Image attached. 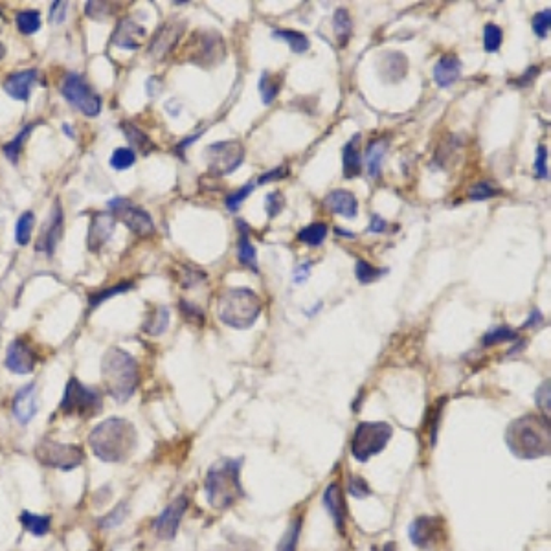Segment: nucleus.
<instances>
[{
	"label": "nucleus",
	"instance_id": "a878e982",
	"mask_svg": "<svg viewBox=\"0 0 551 551\" xmlns=\"http://www.w3.org/2000/svg\"><path fill=\"white\" fill-rule=\"evenodd\" d=\"M344 177L355 179L362 173V154H360V134H355L342 149Z\"/></svg>",
	"mask_w": 551,
	"mask_h": 551
},
{
	"label": "nucleus",
	"instance_id": "aec40b11",
	"mask_svg": "<svg viewBox=\"0 0 551 551\" xmlns=\"http://www.w3.org/2000/svg\"><path fill=\"white\" fill-rule=\"evenodd\" d=\"M11 410H13V416L20 425H28L35 418L39 406H37V390H35L34 383L26 384L15 393Z\"/></svg>",
	"mask_w": 551,
	"mask_h": 551
},
{
	"label": "nucleus",
	"instance_id": "f704fd0d",
	"mask_svg": "<svg viewBox=\"0 0 551 551\" xmlns=\"http://www.w3.org/2000/svg\"><path fill=\"white\" fill-rule=\"evenodd\" d=\"M274 39L285 41L294 54H303L309 50V39L296 30H276L272 31Z\"/></svg>",
	"mask_w": 551,
	"mask_h": 551
},
{
	"label": "nucleus",
	"instance_id": "4468645a",
	"mask_svg": "<svg viewBox=\"0 0 551 551\" xmlns=\"http://www.w3.org/2000/svg\"><path fill=\"white\" fill-rule=\"evenodd\" d=\"M4 362L10 372L17 373V375H26V373L34 372L35 364H37V353L34 351L28 340L17 338L8 346Z\"/></svg>",
	"mask_w": 551,
	"mask_h": 551
},
{
	"label": "nucleus",
	"instance_id": "7ed1b4c3",
	"mask_svg": "<svg viewBox=\"0 0 551 551\" xmlns=\"http://www.w3.org/2000/svg\"><path fill=\"white\" fill-rule=\"evenodd\" d=\"M103 386L116 402H125L133 397L140 383V367L136 358L125 349L110 348L101 360Z\"/></svg>",
	"mask_w": 551,
	"mask_h": 551
},
{
	"label": "nucleus",
	"instance_id": "a19ab883",
	"mask_svg": "<svg viewBox=\"0 0 551 551\" xmlns=\"http://www.w3.org/2000/svg\"><path fill=\"white\" fill-rule=\"evenodd\" d=\"M501 41H504V31H501L500 26L492 24V22L485 24V28H483V48H485V52L494 54L501 46Z\"/></svg>",
	"mask_w": 551,
	"mask_h": 551
},
{
	"label": "nucleus",
	"instance_id": "20e7f679",
	"mask_svg": "<svg viewBox=\"0 0 551 551\" xmlns=\"http://www.w3.org/2000/svg\"><path fill=\"white\" fill-rule=\"evenodd\" d=\"M241 465H243L241 457L239 460L224 457L210 467L204 480V491L210 506L215 509H228L239 498L244 497L241 485Z\"/></svg>",
	"mask_w": 551,
	"mask_h": 551
},
{
	"label": "nucleus",
	"instance_id": "79ce46f5",
	"mask_svg": "<svg viewBox=\"0 0 551 551\" xmlns=\"http://www.w3.org/2000/svg\"><path fill=\"white\" fill-rule=\"evenodd\" d=\"M384 272H386V270L373 267L372 263H366L362 259L357 261V267H355V276H357L360 284H373V281H377L379 278H383Z\"/></svg>",
	"mask_w": 551,
	"mask_h": 551
},
{
	"label": "nucleus",
	"instance_id": "de8ad7c7",
	"mask_svg": "<svg viewBox=\"0 0 551 551\" xmlns=\"http://www.w3.org/2000/svg\"><path fill=\"white\" fill-rule=\"evenodd\" d=\"M256 186H258L256 182H247L243 188L237 189L235 193L228 195V197H226V208H228L230 212H237V210L241 208V204L244 203V199L256 189Z\"/></svg>",
	"mask_w": 551,
	"mask_h": 551
},
{
	"label": "nucleus",
	"instance_id": "423d86ee",
	"mask_svg": "<svg viewBox=\"0 0 551 551\" xmlns=\"http://www.w3.org/2000/svg\"><path fill=\"white\" fill-rule=\"evenodd\" d=\"M103 406V397L100 390L85 386L80 379L72 377L65 388V395L61 399L59 410L68 418H92Z\"/></svg>",
	"mask_w": 551,
	"mask_h": 551
},
{
	"label": "nucleus",
	"instance_id": "bb28decb",
	"mask_svg": "<svg viewBox=\"0 0 551 551\" xmlns=\"http://www.w3.org/2000/svg\"><path fill=\"white\" fill-rule=\"evenodd\" d=\"M239 226V241H237V258L239 263L244 265L247 268H250L252 272H258V258H256V249L254 244L250 243V228L247 226L244 221L239 219L237 221Z\"/></svg>",
	"mask_w": 551,
	"mask_h": 551
},
{
	"label": "nucleus",
	"instance_id": "412c9836",
	"mask_svg": "<svg viewBox=\"0 0 551 551\" xmlns=\"http://www.w3.org/2000/svg\"><path fill=\"white\" fill-rule=\"evenodd\" d=\"M323 206L335 215L346 219H355L358 214L357 197L348 189H335L323 199Z\"/></svg>",
	"mask_w": 551,
	"mask_h": 551
},
{
	"label": "nucleus",
	"instance_id": "4c0bfd02",
	"mask_svg": "<svg viewBox=\"0 0 551 551\" xmlns=\"http://www.w3.org/2000/svg\"><path fill=\"white\" fill-rule=\"evenodd\" d=\"M34 224H35L34 212H24V214L20 215L19 221H17V226H15L17 244H20V247H26V244L30 243L31 232H34Z\"/></svg>",
	"mask_w": 551,
	"mask_h": 551
},
{
	"label": "nucleus",
	"instance_id": "ea45409f",
	"mask_svg": "<svg viewBox=\"0 0 551 551\" xmlns=\"http://www.w3.org/2000/svg\"><path fill=\"white\" fill-rule=\"evenodd\" d=\"M131 287H133V284H131V281H124V284H118V285H112V287L101 288V291H98V293H90L89 294V303H90V305H92V307H98L100 303L107 302V300L112 298V296H116V294H122V293H125V291H129Z\"/></svg>",
	"mask_w": 551,
	"mask_h": 551
},
{
	"label": "nucleus",
	"instance_id": "f3484780",
	"mask_svg": "<svg viewBox=\"0 0 551 551\" xmlns=\"http://www.w3.org/2000/svg\"><path fill=\"white\" fill-rule=\"evenodd\" d=\"M443 533V520L434 517H419L412 522L410 526V541L416 544L418 548H423V550H428L432 548L439 538H441Z\"/></svg>",
	"mask_w": 551,
	"mask_h": 551
},
{
	"label": "nucleus",
	"instance_id": "49530a36",
	"mask_svg": "<svg viewBox=\"0 0 551 551\" xmlns=\"http://www.w3.org/2000/svg\"><path fill=\"white\" fill-rule=\"evenodd\" d=\"M531 26H533V31H535L538 39H546L548 35H550V28H551V10L550 8H546L544 11H538V13L533 17Z\"/></svg>",
	"mask_w": 551,
	"mask_h": 551
},
{
	"label": "nucleus",
	"instance_id": "c03bdc74",
	"mask_svg": "<svg viewBox=\"0 0 551 551\" xmlns=\"http://www.w3.org/2000/svg\"><path fill=\"white\" fill-rule=\"evenodd\" d=\"M136 162V153L129 147H118L115 149L112 156H110V166L118 171H125Z\"/></svg>",
	"mask_w": 551,
	"mask_h": 551
},
{
	"label": "nucleus",
	"instance_id": "338daca9",
	"mask_svg": "<svg viewBox=\"0 0 551 551\" xmlns=\"http://www.w3.org/2000/svg\"><path fill=\"white\" fill-rule=\"evenodd\" d=\"M4 52H6L4 45H2V43H0V59H2V57H4Z\"/></svg>",
	"mask_w": 551,
	"mask_h": 551
},
{
	"label": "nucleus",
	"instance_id": "37998d69",
	"mask_svg": "<svg viewBox=\"0 0 551 551\" xmlns=\"http://www.w3.org/2000/svg\"><path fill=\"white\" fill-rule=\"evenodd\" d=\"M300 529H302V522H300V518H296V520L288 526L285 535L281 536V541H279L278 544V551H296L298 538H300Z\"/></svg>",
	"mask_w": 551,
	"mask_h": 551
},
{
	"label": "nucleus",
	"instance_id": "c756f323",
	"mask_svg": "<svg viewBox=\"0 0 551 551\" xmlns=\"http://www.w3.org/2000/svg\"><path fill=\"white\" fill-rule=\"evenodd\" d=\"M169 328V309L166 305H156L153 307L144 323V333L151 335V337H159V335L166 333Z\"/></svg>",
	"mask_w": 551,
	"mask_h": 551
},
{
	"label": "nucleus",
	"instance_id": "603ef678",
	"mask_svg": "<svg viewBox=\"0 0 551 551\" xmlns=\"http://www.w3.org/2000/svg\"><path fill=\"white\" fill-rule=\"evenodd\" d=\"M348 492H349V494H351V497H355V498H366V497H369V494H372V491H369V487H367V483L364 482V480L360 476H351V478H349Z\"/></svg>",
	"mask_w": 551,
	"mask_h": 551
},
{
	"label": "nucleus",
	"instance_id": "2eb2a0df",
	"mask_svg": "<svg viewBox=\"0 0 551 551\" xmlns=\"http://www.w3.org/2000/svg\"><path fill=\"white\" fill-rule=\"evenodd\" d=\"M184 30H186V22H184V20L171 19L168 20V22H164V24L159 28V31L154 34L153 41H151V55H154L156 59H164L166 55L173 50L175 45L179 43Z\"/></svg>",
	"mask_w": 551,
	"mask_h": 551
},
{
	"label": "nucleus",
	"instance_id": "dca6fc26",
	"mask_svg": "<svg viewBox=\"0 0 551 551\" xmlns=\"http://www.w3.org/2000/svg\"><path fill=\"white\" fill-rule=\"evenodd\" d=\"M61 232H63V206L59 200H55L52 206L50 217L41 230L39 241H37V252H45L46 256H54L55 247L59 243Z\"/></svg>",
	"mask_w": 551,
	"mask_h": 551
},
{
	"label": "nucleus",
	"instance_id": "680f3d73",
	"mask_svg": "<svg viewBox=\"0 0 551 551\" xmlns=\"http://www.w3.org/2000/svg\"><path fill=\"white\" fill-rule=\"evenodd\" d=\"M384 228H386V221H383L379 215H373L372 226H369V230H372L373 234H381V232H384Z\"/></svg>",
	"mask_w": 551,
	"mask_h": 551
},
{
	"label": "nucleus",
	"instance_id": "39448f33",
	"mask_svg": "<svg viewBox=\"0 0 551 551\" xmlns=\"http://www.w3.org/2000/svg\"><path fill=\"white\" fill-rule=\"evenodd\" d=\"M263 303L250 288H226L217 302V316L228 328L249 329L258 322Z\"/></svg>",
	"mask_w": 551,
	"mask_h": 551
},
{
	"label": "nucleus",
	"instance_id": "f03ea898",
	"mask_svg": "<svg viewBox=\"0 0 551 551\" xmlns=\"http://www.w3.org/2000/svg\"><path fill=\"white\" fill-rule=\"evenodd\" d=\"M506 443L509 450L520 460H536L550 454L551 430L548 418L524 416L507 427Z\"/></svg>",
	"mask_w": 551,
	"mask_h": 551
},
{
	"label": "nucleus",
	"instance_id": "393cba45",
	"mask_svg": "<svg viewBox=\"0 0 551 551\" xmlns=\"http://www.w3.org/2000/svg\"><path fill=\"white\" fill-rule=\"evenodd\" d=\"M408 72V57L401 52H388L381 57V75L388 83H397Z\"/></svg>",
	"mask_w": 551,
	"mask_h": 551
},
{
	"label": "nucleus",
	"instance_id": "2f4dec72",
	"mask_svg": "<svg viewBox=\"0 0 551 551\" xmlns=\"http://www.w3.org/2000/svg\"><path fill=\"white\" fill-rule=\"evenodd\" d=\"M353 31V20L349 11L346 8H338L335 11V35H337V43L338 46H346L348 45L349 37H351Z\"/></svg>",
	"mask_w": 551,
	"mask_h": 551
},
{
	"label": "nucleus",
	"instance_id": "e2e57ef3",
	"mask_svg": "<svg viewBox=\"0 0 551 551\" xmlns=\"http://www.w3.org/2000/svg\"><path fill=\"white\" fill-rule=\"evenodd\" d=\"M309 270H311V265H302V267L294 272V281L296 284H302V281H305V278H309Z\"/></svg>",
	"mask_w": 551,
	"mask_h": 551
},
{
	"label": "nucleus",
	"instance_id": "5fc2aeb1",
	"mask_svg": "<svg viewBox=\"0 0 551 551\" xmlns=\"http://www.w3.org/2000/svg\"><path fill=\"white\" fill-rule=\"evenodd\" d=\"M535 173L538 179H548V147L541 145L536 149V162H535Z\"/></svg>",
	"mask_w": 551,
	"mask_h": 551
},
{
	"label": "nucleus",
	"instance_id": "ddd939ff",
	"mask_svg": "<svg viewBox=\"0 0 551 551\" xmlns=\"http://www.w3.org/2000/svg\"><path fill=\"white\" fill-rule=\"evenodd\" d=\"M189 501L188 498L180 494V497L175 498L164 511L160 513L159 518L154 520V531L159 535V538H164V541H173L177 536V531H179L180 522H182L184 515L188 511Z\"/></svg>",
	"mask_w": 551,
	"mask_h": 551
},
{
	"label": "nucleus",
	"instance_id": "13d9d810",
	"mask_svg": "<svg viewBox=\"0 0 551 551\" xmlns=\"http://www.w3.org/2000/svg\"><path fill=\"white\" fill-rule=\"evenodd\" d=\"M66 2H54L50 8V20L54 22V24H61V22H65V17H66Z\"/></svg>",
	"mask_w": 551,
	"mask_h": 551
},
{
	"label": "nucleus",
	"instance_id": "8fccbe9b",
	"mask_svg": "<svg viewBox=\"0 0 551 551\" xmlns=\"http://www.w3.org/2000/svg\"><path fill=\"white\" fill-rule=\"evenodd\" d=\"M284 204H285L284 195L279 193V191H270V193L267 195V199H265V210H267L268 217L270 219L276 217V215L284 210Z\"/></svg>",
	"mask_w": 551,
	"mask_h": 551
},
{
	"label": "nucleus",
	"instance_id": "4d7b16f0",
	"mask_svg": "<svg viewBox=\"0 0 551 551\" xmlns=\"http://www.w3.org/2000/svg\"><path fill=\"white\" fill-rule=\"evenodd\" d=\"M535 399H536V404H538L542 410L550 412V379H546V383L536 390Z\"/></svg>",
	"mask_w": 551,
	"mask_h": 551
},
{
	"label": "nucleus",
	"instance_id": "bf43d9fd",
	"mask_svg": "<svg viewBox=\"0 0 551 551\" xmlns=\"http://www.w3.org/2000/svg\"><path fill=\"white\" fill-rule=\"evenodd\" d=\"M538 74H541V68H538V66H529V68H527L526 72L520 75V78L513 80V83L517 85V87H527V85L533 83V80H535Z\"/></svg>",
	"mask_w": 551,
	"mask_h": 551
},
{
	"label": "nucleus",
	"instance_id": "5701e85b",
	"mask_svg": "<svg viewBox=\"0 0 551 551\" xmlns=\"http://www.w3.org/2000/svg\"><path fill=\"white\" fill-rule=\"evenodd\" d=\"M463 65L460 57L456 55H443L441 59L437 61L434 66V80H436L437 87L441 89H448L450 85H454L456 81H460L462 78Z\"/></svg>",
	"mask_w": 551,
	"mask_h": 551
},
{
	"label": "nucleus",
	"instance_id": "cd10ccee",
	"mask_svg": "<svg viewBox=\"0 0 551 551\" xmlns=\"http://www.w3.org/2000/svg\"><path fill=\"white\" fill-rule=\"evenodd\" d=\"M119 127H122V133L125 134L127 142L133 145V151H140L142 154H149L156 149V145L153 144V140H151L144 131L140 129L138 125L124 122Z\"/></svg>",
	"mask_w": 551,
	"mask_h": 551
},
{
	"label": "nucleus",
	"instance_id": "c85d7f7f",
	"mask_svg": "<svg viewBox=\"0 0 551 551\" xmlns=\"http://www.w3.org/2000/svg\"><path fill=\"white\" fill-rule=\"evenodd\" d=\"M386 149L388 142H384V140H373L366 147L364 160H366L367 175H369L372 179H379V177H381V168H383V159L384 154H386Z\"/></svg>",
	"mask_w": 551,
	"mask_h": 551
},
{
	"label": "nucleus",
	"instance_id": "b1692460",
	"mask_svg": "<svg viewBox=\"0 0 551 551\" xmlns=\"http://www.w3.org/2000/svg\"><path fill=\"white\" fill-rule=\"evenodd\" d=\"M323 507L328 509V513L333 517L335 526L338 527V531L344 533V524H346V501H344L342 491L338 483H331L323 492Z\"/></svg>",
	"mask_w": 551,
	"mask_h": 551
},
{
	"label": "nucleus",
	"instance_id": "4be33fe9",
	"mask_svg": "<svg viewBox=\"0 0 551 551\" xmlns=\"http://www.w3.org/2000/svg\"><path fill=\"white\" fill-rule=\"evenodd\" d=\"M35 81H37V70H22V72H15V74L6 78L4 90L13 100L28 101L30 100L31 87H34Z\"/></svg>",
	"mask_w": 551,
	"mask_h": 551
},
{
	"label": "nucleus",
	"instance_id": "9b49d317",
	"mask_svg": "<svg viewBox=\"0 0 551 551\" xmlns=\"http://www.w3.org/2000/svg\"><path fill=\"white\" fill-rule=\"evenodd\" d=\"M109 210L112 212V217L118 219L119 223H124L131 232H134L140 237H149L154 234V223L145 210L131 203L125 197H115L109 200Z\"/></svg>",
	"mask_w": 551,
	"mask_h": 551
},
{
	"label": "nucleus",
	"instance_id": "052dcab7",
	"mask_svg": "<svg viewBox=\"0 0 551 551\" xmlns=\"http://www.w3.org/2000/svg\"><path fill=\"white\" fill-rule=\"evenodd\" d=\"M284 177H287V169L276 168V169H272V171H268L267 175H261L256 184H265V182H268V180H278V179H284Z\"/></svg>",
	"mask_w": 551,
	"mask_h": 551
},
{
	"label": "nucleus",
	"instance_id": "0eeeda50",
	"mask_svg": "<svg viewBox=\"0 0 551 551\" xmlns=\"http://www.w3.org/2000/svg\"><path fill=\"white\" fill-rule=\"evenodd\" d=\"M392 427L383 421L360 423L351 437V454L357 462L364 463L369 457L377 456L386 448L392 439Z\"/></svg>",
	"mask_w": 551,
	"mask_h": 551
},
{
	"label": "nucleus",
	"instance_id": "1a4fd4ad",
	"mask_svg": "<svg viewBox=\"0 0 551 551\" xmlns=\"http://www.w3.org/2000/svg\"><path fill=\"white\" fill-rule=\"evenodd\" d=\"M206 164L208 171L215 177H226L234 173L244 160V147L237 140H224L206 147Z\"/></svg>",
	"mask_w": 551,
	"mask_h": 551
},
{
	"label": "nucleus",
	"instance_id": "6ab92c4d",
	"mask_svg": "<svg viewBox=\"0 0 551 551\" xmlns=\"http://www.w3.org/2000/svg\"><path fill=\"white\" fill-rule=\"evenodd\" d=\"M115 226L116 219L112 217V214H101V212L92 214L87 232V249L90 252H98L109 241L110 235L115 234Z\"/></svg>",
	"mask_w": 551,
	"mask_h": 551
},
{
	"label": "nucleus",
	"instance_id": "72a5a7b5",
	"mask_svg": "<svg viewBox=\"0 0 551 551\" xmlns=\"http://www.w3.org/2000/svg\"><path fill=\"white\" fill-rule=\"evenodd\" d=\"M281 90V78L272 72H263L261 80H259V92H261V100L265 105H270L276 96Z\"/></svg>",
	"mask_w": 551,
	"mask_h": 551
},
{
	"label": "nucleus",
	"instance_id": "c9c22d12",
	"mask_svg": "<svg viewBox=\"0 0 551 551\" xmlns=\"http://www.w3.org/2000/svg\"><path fill=\"white\" fill-rule=\"evenodd\" d=\"M325 235H328V224L325 223H313L298 232L300 241L303 244H309V247H320Z\"/></svg>",
	"mask_w": 551,
	"mask_h": 551
},
{
	"label": "nucleus",
	"instance_id": "f8f14e48",
	"mask_svg": "<svg viewBox=\"0 0 551 551\" xmlns=\"http://www.w3.org/2000/svg\"><path fill=\"white\" fill-rule=\"evenodd\" d=\"M197 39L191 45L189 61H193L200 66H212L224 57V43L223 37L214 31H203V35H195Z\"/></svg>",
	"mask_w": 551,
	"mask_h": 551
},
{
	"label": "nucleus",
	"instance_id": "e433bc0d",
	"mask_svg": "<svg viewBox=\"0 0 551 551\" xmlns=\"http://www.w3.org/2000/svg\"><path fill=\"white\" fill-rule=\"evenodd\" d=\"M17 28L22 35H31L41 28V13L35 10H26L17 13Z\"/></svg>",
	"mask_w": 551,
	"mask_h": 551
},
{
	"label": "nucleus",
	"instance_id": "58836bf2",
	"mask_svg": "<svg viewBox=\"0 0 551 551\" xmlns=\"http://www.w3.org/2000/svg\"><path fill=\"white\" fill-rule=\"evenodd\" d=\"M517 337H518L517 331H513V329L507 328V325H501V328H494L483 335L482 346L483 348H491V346H494V344L509 342V340H515Z\"/></svg>",
	"mask_w": 551,
	"mask_h": 551
},
{
	"label": "nucleus",
	"instance_id": "a211bd4d",
	"mask_svg": "<svg viewBox=\"0 0 551 551\" xmlns=\"http://www.w3.org/2000/svg\"><path fill=\"white\" fill-rule=\"evenodd\" d=\"M147 41V31L133 19H122L112 34V45L124 50H140Z\"/></svg>",
	"mask_w": 551,
	"mask_h": 551
},
{
	"label": "nucleus",
	"instance_id": "9d476101",
	"mask_svg": "<svg viewBox=\"0 0 551 551\" xmlns=\"http://www.w3.org/2000/svg\"><path fill=\"white\" fill-rule=\"evenodd\" d=\"M61 94L65 96V100L70 105H74L80 112H83L85 116H90V118L100 115L101 107H103L101 96L96 94L81 75L72 74V72L66 74L63 83H61Z\"/></svg>",
	"mask_w": 551,
	"mask_h": 551
},
{
	"label": "nucleus",
	"instance_id": "864d4df0",
	"mask_svg": "<svg viewBox=\"0 0 551 551\" xmlns=\"http://www.w3.org/2000/svg\"><path fill=\"white\" fill-rule=\"evenodd\" d=\"M180 311H182L184 318L188 320V322H197V323H203L204 316H203V311H200L197 305H193L191 302H186V300H180Z\"/></svg>",
	"mask_w": 551,
	"mask_h": 551
},
{
	"label": "nucleus",
	"instance_id": "0e129e2a",
	"mask_svg": "<svg viewBox=\"0 0 551 551\" xmlns=\"http://www.w3.org/2000/svg\"><path fill=\"white\" fill-rule=\"evenodd\" d=\"M538 322H542V314L538 313V311H533L531 318L527 320L526 325H524V328H533V325H535V323H538Z\"/></svg>",
	"mask_w": 551,
	"mask_h": 551
},
{
	"label": "nucleus",
	"instance_id": "3c124183",
	"mask_svg": "<svg viewBox=\"0 0 551 551\" xmlns=\"http://www.w3.org/2000/svg\"><path fill=\"white\" fill-rule=\"evenodd\" d=\"M109 6L110 4H107V2H87V4H85V11H87V15H89L90 19L101 20L112 13V10H109Z\"/></svg>",
	"mask_w": 551,
	"mask_h": 551
},
{
	"label": "nucleus",
	"instance_id": "6e6552de",
	"mask_svg": "<svg viewBox=\"0 0 551 551\" xmlns=\"http://www.w3.org/2000/svg\"><path fill=\"white\" fill-rule=\"evenodd\" d=\"M35 460L45 467L57 469V471H74L85 462V452L78 445L59 443L54 439H41L35 447Z\"/></svg>",
	"mask_w": 551,
	"mask_h": 551
},
{
	"label": "nucleus",
	"instance_id": "473e14b6",
	"mask_svg": "<svg viewBox=\"0 0 551 551\" xmlns=\"http://www.w3.org/2000/svg\"><path fill=\"white\" fill-rule=\"evenodd\" d=\"M34 127H35V124H26L24 129L20 131L15 138L11 140V142H8V144L2 145V151H4L6 159L10 160L11 164H17V162H19V156H20V153H22V147H24L26 140L30 138V134H31V131H34Z\"/></svg>",
	"mask_w": 551,
	"mask_h": 551
},
{
	"label": "nucleus",
	"instance_id": "a18cd8bd",
	"mask_svg": "<svg viewBox=\"0 0 551 551\" xmlns=\"http://www.w3.org/2000/svg\"><path fill=\"white\" fill-rule=\"evenodd\" d=\"M127 515H129V507H127V504L124 501V504H119L118 507H115L109 515H105L103 518H100V527L101 529H112V527L124 524Z\"/></svg>",
	"mask_w": 551,
	"mask_h": 551
},
{
	"label": "nucleus",
	"instance_id": "6e6d98bb",
	"mask_svg": "<svg viewBox=\"0 0 551 551\" xmlns=\"http://www.w3.org/2000/svg\"><path fill=\"white\" fill-rule=\"evenodd\" d=\"M215 551H259L258 546L254 544L252 541H244V538H235L232 544H228V546H223L219 548V550Z\"/></svg>",
	"mask_w": 551,
	"mask_h": 551
},
{
	"label": "nucleus",
	"instance_id": "09e8293b",
	"mask_svg": "<svg viewBox=\"0 0 551 551\" xmlns=\"http://www.w3.org/2000/svg\"><path fill=\"white\" fill-rule=\"evenodd\" d=\"M500 195V189L494 188L491 182H476L469 189V197L472 200H487Z\"/></svg>",
	"mask_w": 551,
	"mask_h": 551
},
{
	"label": "nucleus",
	"instance_id": "69168bd1",
	"mask_svg": "<svg viewBox=\"0 0 551 551\" xmlns=\"http://www.w3.org/2000/svg\"><path fill=\"white\" fill-rule=\"evenodd\" d=\"M383 551H395V544H393V542H388Z\"/></svg>",
	"mask_w": 551,
	"mask_h": 551
},
{
	"label": "nucleus",
	"instance_id": "f257e3e1",
	"mask_svg": "<svg viewBox=\"0 0 551 551\" xmlns=\"http://www.w3.org/2000/svg\"><path fill=\"white\" fill-rule=\"evenodd\" d=\"M136 428L124 418H109L96 425L89 436V447L105 463H122L136 448Z\"/></svg>",
	"mask_w": 551,
	"mask_h": 551
},
{
	"label": "nucleus",
	"instance_id": "7c9ffc66",
	"mask_svg": "<svg viewBox=\"0 0 551 551\" xmlns=\"http://www.w3.org/2000/svg\"><path fill=\"white\" fill-rule=\"evenodd\" d=\"M20 524L24 527L26 531L31 533L34 536L41 538L45 536L46 533L50 531L52 527V518L50 517H43V515H35V513L24 511L20 515Z\"/></svg>",
	"mask_w": 551,
	"mask_h": 551
}]
</instances>
